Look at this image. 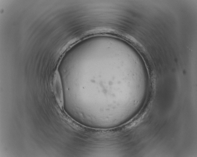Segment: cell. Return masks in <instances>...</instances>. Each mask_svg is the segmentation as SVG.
Masks as SVG:
<instances>
[{"label":"cell","instance_id":"obj_1","mask_svg":"<svg viewBox=\"0 0 197 157\" xmlns=\"http://www.w3.org/2000/svg\"><path fill=\"white\" fill-rule=\"evenodd\" d=\"M53 92L56 100L59 107L62 108L64 106L63 88L59 74L56 72L53 78Z\"/></svg>","mask_w":197,"mask_h":157}]
</instances>
